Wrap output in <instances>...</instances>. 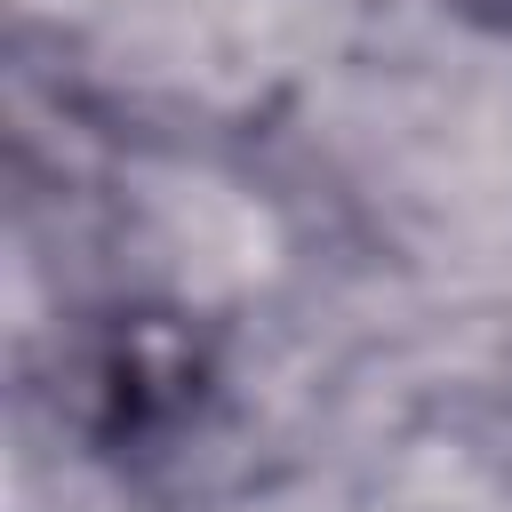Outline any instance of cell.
<instances>
[{"label": "cell", "mask_w": 512, "mask_h": 512, "mask_svg": "<svg viewBox=\"0 0 512 512\" xmlns=\"http://www.w3.org/2000/svg\"><path fill=\"white\" fill-rule=\"evenodd\" d=\"M208 336L184 312H112L72 360V416L104 448H144L208 400Z\"/></svg>", "instance_id": "obj_1"}, {"label": "cell", "mask_w": 512, "mask_h": 512, "mask_svg": "<svg viewBox=\"0 0 512 512\" xmlns=\"http://www.w3.org/2000/svg\"><path fill=\"white\" fill-rule=\"evenodd\" d=\"M448 8H456V16H472V24H496V32L512 24V0H448Z\"/></svg>", "instance_id": "obj_2"}]
</instances>
